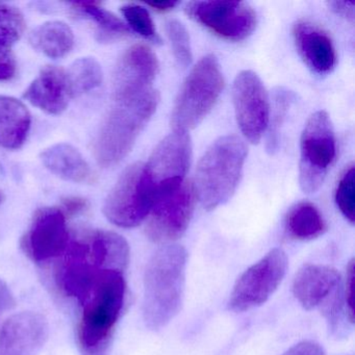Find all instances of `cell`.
Wrapping results in <instances>:
<instances>
[{"label":"cell","instance_id":"20","mask_svg":"<svg viewBox=\"0 0 355 355\" xmlns=\"http://www.w3.org/2000/svg\"><path fill=\"white\" fill-rule=\"evenodd\" d=\"M31 124L32 117L24 103L0 95V147L19 149L28 138Z\"/></svg>","mask_w":355,"mask_h":355},{"label":"cell","instance_id":"2","mask_svg":"<svg viewBox=\"0 0 355 355\" xmlns=\"http://www.w3.org/2000/svg\"><path fill=\"white\" fill-rule=\"evenodd\" d=\"M188 254L180 245H167L153 254L144 278L143 317L147 327L159 330L182 309Z\"/></svg>","mask_w":355,"mask_h":355},{"label":"cell","instance_id":"5","mask_svg":"<svg viewBox=\"0 0 355 355\" xmlns=\"http://www.w3.org/2000/svg\"><path fill=\"white\" fill-rule=\"evenodd\" d=\"M224 78L216 55L203 57L182 84L171 114L173 132L194 130L215 107L224 89Z\"/></svg>","mask_w":355,"mask_h":355},{"label":"cell","instance_id":"1","mask_svg":"<svg viewBox=\"0 0 355 355\" xmlns=\"http://www.w3.org/2000/svg\"><path fill=\"white\" fill-rule=\"evenodd\" d=\"M124 272L105 269L76 297L82 307L76 328L80 355H110L116 325L125 302Z\"/></svg>","mask_w":355,"mask_h":355},{"label":"cell","instance_id":"27","mask_svg":"<svg viewBox=\"0 0 355 355\" xmlns=\"http://www.w3.org/2000/svg\"><path fill=\"white\" fill-rule=\"evenodd\" d=\"M166 33L178 65L182 68L188 67L193 59L188 31L178 20L169 19L166 22Z\"/></svg>","mask_w":355,"mask_h":355},{"label":"cell","instance_id":"28","mask_svg":"<svg viewBox=\"0 0 355 355\" xmlns=\"http://www.w3.org/2000/svg\"><path fill=\"white\" fill-rule=\"evenodd\" d=\"M336 207L342 215L354 224L355 220V170L354 165L351 164L345 169L344 173L338 180L336 195Z\"/></svg>","mask_w":355,"mask_h":355},{"label":"cell","instance_id":"24","mask_svg":"<svg viewBox=\"0 0 355 355\" xmlns=\"http://www.w3.org/2000/svg\"><path fill=\"white\" fill-rule=\"evenodd\" d=\"M74 7L97 24L101 40H117L130 34V28L121 19L98 3H74Z\"/></svg>","mask_w":355,"mask_h":355},{"label":"cell","instance_id":"8","mask_svg":"<svg viewBox=\"0 0 355 355\" xmlns=\"http://www.w3.org/2000/svg\"><path fill=\"white\" fill-rule=\"evenodd\" d=\"M196 200L194 184L187 180L162 191L147 217L148 238L155 243L172 242L180 239L190 224Z\"/></svg>","mask_w":355,"mask_h":355},{"label":"cell","instance_id":"16","mask_svg":"<svg viewBox=\"0 0 355 355\" xmlns=\"http://www.w3.org/2000/svg\"><path fill=\"white\" fill-rule=\"evenodd\" d=\"M295 46L305 65L318 76L331 73L336 65V51L329 35L306 20L293 26Z\"/></svg>","mask_w":355,"mask_h":355},{"label":"cell","instance_id":"19","mask_svg":"<svg viewBox=\"0 0 355 355\" xmlns=\"http://www.w3.org/2000/svg\"><path fill=\"white\" fill-rule=\"evenodd\" d=\"M45 167L59 178L78 184L94 182V173L82 153L67 143L51 145L41 153Z\"/></svg>","mask_w":355,"mask_h":355},{"label":"cell","instance_id":"14","mask_svg":"<svg viewBox=\"0 0 355 355\" xmlns=\"http://www.w3.org/2000/svg\"><path fill=\"white\" fill-rule=\"evenodd\" d=\"M159 61L150 47H130L118 61L113 76L114 101L140 96L153 89Z\"/></svg>","mask_w":355,"mask_h":355},{"label":"cell","instance_id":"12","mask_svg":"<svg viewBox=\"0 0 355 355\" xmlns=\"http://www.w3.org/2000/svg\"><path fill=\"white\" fill-rule=\"evenodd\" d=\"M70 242L67 217L59 207H43L35 214L21 249L35 263H46L65 253Z\"/></svg>","mask_w":355,"mask_h":355},{"label":"cell","instance_id":"35","mask_svg":"<svg viewBox=\"0 0 355 355\" xmlns=\"http://www.w3.org/2000/svg\"><path fill=\"white\" fill-rule=\"evenodd\" d=\"M16 301L8 284L0 279V309H11L15 307Z\"/></svg>","mask_w":355,"mask_h":355},{"label":"cell","instance_id":"13","mask_svg":"<svg viewBox=\"0 0 355 355\" xmlns=\"http://www.w3.org/2000/svg\"><path fill=\"white\" fill-rule=\"evenodd\" d=\"M191 157L192 142L188 132H173L159 143L145 164L157 195L186 180Z\"/></svg>","mask_w":355,"mask_h":355},{"label":"cell","instance_id":"26","mask_svg":"<svg viewBox=\"0 0 355 355\" xmlns=\"http://www.w3.org/2000/svg\"><path fill=\"white\" fill-rule=\"evenodd\" d=\"M121 13L134 32L155 44H162L161 37L157 34L153 18L146 8L136 3H128L121 7Z\"/></svg>","mask_w":355,"mask_h":355},{"label":"cell","instance_id":"17","mask_svg":"<svg viewBox=\"0 0 355 355\" xmlns=\"http://www.w3.org/2000/svg\"><path fill=\"white\" fill-rule=\"evenodd\" d=\"M24 97L49 115H61L72 97L67 72L57 66H46L26 89Z\"/></svg>","mask_w":355,"mask_h":355},{"label":"cell","instance_id":"31","mask_svg":"<svg viewBox=\"0 0 355 355\" xmlns=\"http://www.w3.org/2000/svg\"><path fill=\"white\" fill-rule=\"evenodd\" d=\"M353 280H354V259L347 267L346 284H345V304H346L347 317L351 323L354 322L353 311Z\"/></svg>","mask_w":355,"mask_h":355},{"label":"cell","instance_id":"25","mask_svg":"<svg viewBox=\"0 0 355 355\" xmlns=\"http://www.w3.org/2000/svg\"><path fill=\"white\" fill-rule=\"evenodd\" d=\"M296 96L292 91L277 88L273 93V112H270L268 124L267 151L274 153L278 150L282 126L286 119L288 110L292 107Z\"/></svg>","mask_w":355,"mask_h":355},{"label":"cell","instance_id":"37","mask_svg":"<svg viewBox=\"0 0 355 355\" xmlns=\"http://www.w3.org/2000/svg\"><path fill=\"white\" fill-rule=\"evenodd\" d=\"M3 205V196L0 194V205Z\"/></svg>","mask_w":355,"mask_h":355},{"label":"cell","instance_id":"36","mask_svg":"<svg viewBox=\"0 0 355 355\" xmlns=\"http://www.w3.org/2000/svg\"><path fill=\"white\" fill-rule=\"evenodd\" d=\"M178 3H178V1H155V3H147V6L153 8L155 11L159 12V13H168V12L175 9Z\"/></svg>","mask_w":355,"mask_h":355},{"label":"cell","instance_id":"9","mask_svg":"<svg viewBox=\"0 0 355 355\" xmlns=\"http://www.w3.org/2000/svg\"><path fill=\"white\" fill-rule=\"evenodd\" d=\"M286 269V253L272 249L236 280L228 301L230 309L242 313L263 304L282 284Z\"/></svg>","mask_w":355,"mask_h":355},{"label":"cell","instance_id":"21","mask_svg":"<svg viewBox=\"0 0 355 355\" xmlns=\"http://www.w3.org/2000/svg\"><path fill=\"white\" fill-rule=\"evenodd\" d=\"M30 42L35 49L46 57L60 59L73 49L74 35L65 22L49 21L31 33Z\"/></svg>","mask_w":355,"mask_h":355},{"label":"cell","instance_id":"6","mask_svg":"<svg viewBox=\"0 0 355 355\" xmlns=\"http://www.w3.org/2000/svg\"><path fill=\"white\" fill-rule=\"evenodd\" d=\"M157 195L145 164H132L124 170L107 195L103 214L116 226L136 227L148 217Z\"/></svg>","mask_w":355,"mask_h":355},{"label":"cell","instance_id":"23","mask_svg":"<svg viewBox=\"0 0 355 355\" xmlns=\"http://www.w3.org/2000/svg\"><path fill=\"white\" fill-rule=\"evenodd\" d=\"M66 72L72 97L95 90L103 80L101 66L93 58L76 60Z\"/></svg>","mask_w":355,"mask_h":355},{"label":"cell","instance_id":"3","mask_svg":"<svg viewBox=\"0 0 355 355\" xmlns=\"http://www.w3.org/2000/svg\"><path fill=\"white\" fill-rule=\"evenodd\" d=\"M159 101V93L151 89L140 96L115 101L95 140L94 155L101 167L117 165L132 151L137 139L157 111Z\"/></svg>","mask_w":355,"mask_h":355},{"label":"cell","instance_id":"30","mask_svg":"<svg viewBox=\"0 0 355 355\" xmlns=\"http://www.w3.org/2000/svg\"><path fill=\"white\" fill-rule=\"evenodd\" d=\"M15 73V57L9 46L0 43V80H11Z\"/></svg>","mask_w":355,"mask_h":355},{"label":"cell","instance_id":"15","mask_svg":"<svg viewBox=\"0 0 355 355\" xmlns=\"http://www.w3.org/2000/svg\"><path fill=\"white\" fill-rule=\"evenodd\" d=\"M49 338V324L40 313L12 315L0 331V355H37Z\"/></svg>","mask_w":355,"mask_h":355},{"label":"cell","instance_id":"29","mask_svg":"<svg viewBox=\"0 0 355 355\" xmlns=\"http://www.w3.org/2000/svg\"><path fill=\"white\" fill-rule=\"evenodd\" d=\"M26 24L24 14L14 7H0V43L11 46L24 36Z\"/></svg>","mask_w":355,"mask_h":355},{"label":"cell","instance_id":"7","mask_svg":"<svg viewBox=\"0 0 355 355\" xmlns=\"http://www.w3.org/2000/svg\"><path fill=\"white\" fill-rule=\"evenodd\" d=\"M336 157V136L329 115L315 112L301 134L299 184L303 192L313 194L321 188Z\"/></svg>","mask_w":355,"mask_h":355},{"label":"cell","instance_id":"4","mask_svg":"<svg viewBox=\"0 0 355 355\" xmlns=\"http://www.w3.org/2000/svg\"><path fill=\"white\" fill-rule=\"evenodd\" d=\"M247 153L242 139L224 136L215 141L201 157L193 184L205 209H217L232 198L240 182Z\"/></svg>","mask_w":355,"mask_h":355},{"label":"cell","instance_id":"32","mask_svg":"<svg viewBox=\"0 0 355 355\" xmlns=\"http://www.w3.org/2000/svg\"><path fill=\"white\" fill-rule=\"evenodd\" d=\"M282 355H326L323 347L311 340H304L295 345Z\"/></svg>","mask_w":355,"mask_h":355},{"label":"cell","instance_id":"22","mask_svg":"<svg viewBox=\"0 0 355 355\" xmlns=\"http://www.w3.org/2000/svg\"><path fill=\"white\" fill-rule=\"evenodd\" d=\"M286 232L295 240L319 238L327 230L325 220L318 207L309 201L296 203L286 214Z\"/></svg>","mask_w":355,"mask_h":355},{"label":"cell","instance_id":"33","mask_svg":"<svg viewBox=\"0 0 355 355\" xmlns=\"http://www.w3.org/2000/svg\"><path fill=\"white\" fill-rule=\"evenodd\" d=\"M63 209L62 211L65 214L66 217L80 215L83 211L88 209V201L82 197H67L62 201Z\"/></svg>","mask_w":355,"mask_h":355},{"label":"cell","instance_id":"34","mask_svg":"<svg viewBox=\"0 0 355 355\" xmlns=\"http://www.w3.org/2000/svg\"><path fill=\"white\" fill-rule=\"evenodd\" d=\"M328 8L331 10L334 14L345 18L347 21L354 24V5L350 1H328Z\"/></svg>","mask_w":355,"mask_h":355},{"label":"cell","instance_id":"18","mask_svg":"<svg viewBox=\"0 0 355 355\" xmlns=\"http://www.w3.org/2000/svg\"><path fill=\"white\" fill-rule=\"evenodd\" d=\"M340 275L334 268L305 265L299 270L293 282V294L307 311L340 292Z\"/></svg>","mask_w":355,"mask_h":355},{"label":"cell","instance_id":"11","mask_svg":"<svg viewBox=\"0 0 355 355\" xmlns=\"http://www.w3.org/2000/svg\"><path fill=\"white\" fill-rule=\"evenodd\" d=\"M232 99L243 136L252 144H257L269 124L270 101L267 90L255 72L244 70L236 76Z\"/></svg>","mask_w":355,"mask_h":355},{"label":"cell","instance_id":"10","mask_svg":"<svg viewBox=\"0 0 355 355\" xmlns=\"http://www.w3.org/2000/svg\"><path fill=\"white\" fill-rule=\"evenodd\" d=\"M184 12L216 36L232 42L248 38L257 26L254 10L242 1H190Z\"/></svg>","mask_w":355,"mask_h":355}]
</instances>
